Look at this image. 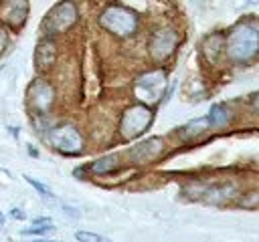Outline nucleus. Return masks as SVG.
Listing matches in <instances>:
<instances>
[{"label": "nucleus", "mask_w": 259, "mask_h": 242, "mask_svg": "<svg viewBox=\"0 0 259 242\" xmlns=\"http://www.w3.org/2000/svg\"><path fill=\"white\" fill-rule=\"evenodd\" d=\"M257 52H259V30L249 22L235 26L227 38V56L233 63H247L253 56H257Z\"/></svg>", "instance_id": "1"}, {"label": "nucleus", "mask_w": 259, "mask_h": 242, "mask_svg": "<svg viewBox=\"0 0 259 242\" xmlns=\"http://www.w3.org/2000/svg\"><path fill=\"white\" fill-rule=\"evenodd\" d=\"M99 24L117 36H132L138 28V16L123 6H109L101 12Z\"/></svg>", "instance_id": "2"}, {"label": "nucleus", "mask_w": 259, "mask_h": 242, "mask_svg": "<svg viewBox=\"0 0 259 242\" xmlns=\"http://www.w3.org/2000/svg\"><path fill=\"white\" fill-rule=\"evenodd\" d=\"M150 121H152V111L146 105H134V107L125 109L121 123H119V131H121L123 139H134L146 131Z\"/></svg>", "instance_id": "3"}, {"label": "nucleus", "mask_w": 259, "mask_h": 242, "mask_svg": "<svg viewBox=\"0 0 259 242\" xmlns=\"http://www.w3.org/2000/svg\"><path fill=\"white\" fill-rule=\"evenodd\" d=\"M49 141L51 145L61 151V153H67V155H73V153H79L83 149V137L81 133L69 125V123H63V125H57L51 133H49Z\"/></svg>", "instance_id": "4"}, {"label": "nucleus", "mask_w": 259, "mask_h": 242, "mask_svg": "<svg viewBox=\"0 0 259 242\" xmlns=\"http://www.w3.org/2000/svg\"><path fill=\"white\" fill-rule=\"evenodd\" d=\"M75 20H77V8H75V4L69 2V0H63V2H59L47 14V18L42 22V28L47 32H53V34L55 32H65L69 26L75 24Z\"/></svg>", "instance_id": "5"}, {"label": "nucleus", "mask_w": 259, "mask_h": 242, "mask_svg": "<svg viewBox=\"0 0 259 242\" xmlns=\"http://www.w3.org/2000/svg\"><path fill=\"white\" fill-rule=\"evenodd\" d=\"M176 42H178V36L174 30L170 28H162V30H156L150 38V54L156 58V60H164L168 58L174 48H176Z\"/></svg>", "instance_id": "6"}, {"label": "nucleus", "mask_w": 259, "mask_h": 242, "mask_svg": "<svg viewBox=\"0 0 259 242\" xmlns=\"http://www.w3.org/2000/svg\"><path fill=\"white\" fill-rule=\"evenodd\" d=\"M164 83H166V73L164 71H150L142 77H138V83H136V89L140 95H146L144 99L148 101H156L164 89Z\"/></svg>", "instance_id": "7"}, {"label": "nucleus", "mask_w": 259, "mask_h": 242, "mask_svg": "<svg viewBox=\"0 0 259 242\" xmlns=\"http://www.w3.org/2000/svg\"><path fill=\"white\" fill-rule=\"evenodd\" d=\"M162 151H164V141H162V137H150V139H146V141L134 145L127 155H130L134 161H138V163H146V161L156 159Z\"/></svg>", "instance_id": "8"}, {"label": "nucleus", "mask_w": 259, "mask_h": 242, "mask_svg": "<svg viewBox=\"0 0 259 242\" xmlns=\"http://www.w3.org/2000/svg\"><path fill=\"white\" fill-rule=\"evenodd\" d=\"M53 87L45 81H34L28 89V99H30V105L38 111V113H47L49 107L53 105Z\"/></svg>", "instance_id": "9"}, {"label": "nucleus", "mask_w": 259, "mask_h": 242, "mask_svg": "<svg viewBox=\"0 0 259 242\" xmlns=\"http://www.w3.org/2000/svg\"><path fill=\"white\" fill-rule=\"evenodd\" d=\"M0 14L10 26H20L28 14V0H4Z\"/></svg>", "instance_id": "10"}, {"label": "nucleus", "mask_w": 259, "mask_h": 242, "mask_svg": "<svg viewBox=\"0 0 259 242\" xmlns=\"http://www.w3.org/2000/svg\"><path fill=\"white\" fill-rule=\"evenodd\" d=\"M55 56H57V50H55V42L45 38L36 44V50H34V63L38 69H47L55 63Z\"/></svg>", "instance_id": "11"}, {"label": "nucleus", "mask_w": 259, "mask_h": 242, "mask_svg": "<svg viewBox=\"0 0 259 242\" xmlns=\"http://www.w3.org/2000/svg\"><path fill=\"white\" fill-rule=\"evenodd\" d=\"M206 119H208V125L210 127H223V125H227V121L231 119V115H229V109L225 105L217 103V105L210 107Z\"/></svg>", "instance_id": "12"}, {"label": "nucleus", "mask_w": 259, "mask_h": 242, "mask_svg": "<svg viewBox=\"0 0 259 242\" xmlns=\"http://www.w3.org/2000/svg\"><path fill=\"white\" fill-rule=\"evenodd\" d=\"M208 127H210V125H208V119H206V117H198V119H194V121L186 123V125L182 127V131H180V133H182V137L192 139V137H196V135L204 133Z\"/></svg>", "instance_id": "13"}, {"label": "nucleus", "mask_w": 259, "mask_h": 242, "mask_svg": "<svg viewBox=\"0 0 259 242\" xmlns=\"http://www.w3.org/2000/svg\"><path fill=\"white\" fill-rule=\"evenodd\" d=\"M221 48H223V36L221 34H212V36H208L206 40H204V56L210 60V63H214L217 58H219V52H221Z\"/></svg>", "instance_id": "14"}, {"label": "nucleus", "mask_w": 259, "mask_h": 242, "mask_svg": "<svg viewBox=\"0 0 259 242\" xmlns=\"http://www.w3.org/2000/svg\"><path fill=\"white\" fill-rule=\"evenodd\" d=\"M233 196V186H214L206 190V202L210 204H223Z\"/></svg>", "instance_id": "15"}, {"label": "nucleus", "mask_w": 259, "mask_h": 242, "mask_svg": "<svg viewBox=\"0 0 259 242\" xmlns=\"http://www.w3.org/2000/svg\"><path fill=\"white\" fill-rule=\"evenodd\" d=\"M115 167H117V157H113V155L101 157V159L91 163V171H95V173H107V171H111Z\"/></svg>", "instance_id": "16"}, {"label": "nucleus", "mask_w": 259, "mask_h": 242, "mask_svg": "<svg viewBox=\"0 0 259 242\" xmlns=\"http://www.w3.org/2000/svg\"><path fill=\"white\" fill-rule=\"evenodd\" d=\"M49 230H53V220H51V218H36V220L32 222V228L22 230V234H24V236H30V234H45V232H49Z\"/></svg>", "instance_id": "17"}, {"label": "nucleus", "mask_w": 259, "mask_h": 242, "mask_svg": "<svg viewBox=\"0 0 259 242\" xmlns=\"http://www.w3.org/2000/svg\"><path fill=\"white\" fill-rule=\"evenodd\" d=\"M75 238H77L79 242H111V240L105 238V236H99V234H93V232H85V230L75 232Z\"/></svg>", "instance_id": "18"}, {"label": "nucleus", "mask_w": 259, "mask_h": 242, "mask_svg": "<svg viewBox=\"0 0 259 242\" xmlns=\"http://www.w3.org/2000/svg\"><path fill=\"white\" fill-rule=\"evenodd\" d=\"M24 177H26V182H28V184H30V186H32V188H34V190H36L45 200H55V196L51 194V190H49L47 186H42L40 182H36V179H34V177H30V175H24Z\"/></svg>", "instance_id": "19"}, {"label": "nucleus", "mask_w": 259, "mask_h": 242, "mask_svg": "<svg viewBox=\"0 0 259 242\" xmlns=\"http://www.w3.org/2000/svg\"><path fill=\"white\" fill-rule=\"evenodd\" d=\"M10 216H12L14 220H24V218H26V214H24V212H20V210H16V208L10 212Z\"/></svg>", "instance_id": "20"}, {"label": "nucleus", "mask_w": 259, "mask_h": 242, "mask_svg": "<svg viewBox=\"0 0 259 242\" xmlns=\"http://www.w3.org/2000/svg\"><path fill=\"white\" fill-rule=\"evenodd\" d=\"M4 46H6V32L4 28H0V54L4 52Z\"/></svg>", "instance_id": "21"}, {"label": "nucleus", "mask_w": 259, "mask_h": 242, "mask_svg": "<svg viewBox=\"0 0 259 242\" xmlns=\"http://www.w3.org/2000/svg\"><path fill=\"white\" fill-rule=\"evenodd\" d=\"M251 103H253V107L259 111V95H253V101H251Z\"/></svg>", "instance_id": "22"}, {"label": "nucleus", "mask_w": 259, "mask_h": 242, "mask_svg": "<svg viewBox=\"0 0 259 242\" xmlns=\"http://www.w3.org/2000/svg\"><path fill=\"white\" fill-rule=\"evenodd\" d=\"M32 242H61V240H47V238H40V240H32Z\"/></svg>", "instance_id": "23"}, {"label": "nucleus", "mask_w": 259, "mask_h": 242, "mask_svg": "<svg viewBox=\"0 0 259 242\" xmlns=\"http://www.w3.org/2000/svg\"><path fill=\"white\" fill-rule=\"evenodd\" d=\"M257 2H259V0H249V4H257Z\"/></svg>", "instance_id": "24"}, {"label": "nucleus", "mask_w": 259, "mask_h": 242, "mask_svg": "<svg viewBox=\"0 0 259 242\" xmlns=\"http://www.w3.org/2000/svg\"><path fill=\"white\" fill-rule=\"evenodd\" d=\"M2 220H4V218H2V214H0V228H2Z\"/></svg>", "instance_id": "25"}]
</instances>
